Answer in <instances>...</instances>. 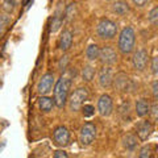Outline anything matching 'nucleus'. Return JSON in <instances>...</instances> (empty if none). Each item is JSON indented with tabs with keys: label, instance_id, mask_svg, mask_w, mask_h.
I'll return each mask as SVG.
<instances>
[{
	"label": "nucleus",
	"instance_id": "f257e3e1",
	"mask_svg": "<svg viewBox=\"0 0 158 158\" xmlns=\"http://www.w3.org/2000/svg\"><path fill=\"white\" fill-rule=\"evenodd\" d=\"M71 81L67 77H62L58 79V82L54 85V106H57L58 108H63L66 106Z\"/></svg>",
	"mask_w": 158,
	"mask_h": 158
},
{
	"label": "nucleus",
	"instance_id": "f03ea898",
	"mask_svg": "<svg viewBox=\"0 0 158 158\" xmlns=\"http://www.w3.org/2000/svg\"><path fill=\"white\" fill-rule=\"evenodd\" d=\"M135 44H136V33L133 31L132 27H125L123 31L120 32L118 36V50L123 54H131L135 49Z\"/></svg>",
	"mask_w": 158,
	"mask_h": 158
},
{
	"label": "nucleus",
	"instance_id": "7ed1b4c3",
	"mask_svg": "<svg viewBox=\"0 0 158 158\" xmlns=\"http://www.w3.org/2000/svg\"><path fill=\"white\" fill-rule=\"evenodd\" d=\"M96 33L102 40H112L117 34V25L110 19H102L98 23Z\"/></svg>",
	"mask_w": 158,
	"mask_h": 158
},
{
	"label": "nucleus",
	"instance_id": "20e7f679",
	"mask_svg": "<svg viewBox=\"0 0 158 158\" xmlns=\"http://www.w3.org/2000/svg\"><path fill=\"white\" fill-rule=\"evenodd\" d=\"M88 99V90L86 87H79L74 91L70 98L67 99V103H69V108L70 111L73 112H77L81 110V107L85 104V102Z\"/></svg>",
	"mask_w": 158,
	"mask_h": 158
},
{
	"label": "nucleus",
	"instance_id": "39448f33",
	"mask_svg": "<svg viewBox=\"0 0 158 158\" xmlns=\"http://www.w3.org/2000/svg\"><path fill=\"white\" fill-rule=\"evenodd\" d=\"M96 138V127L92 123H86L79 132V141L83 146H90Z\"/></svg>",
	"mask_w": 158,
	"mask_h": 158
},
{
	"label": "nucleus",
	"instance_id": "423d86ee",
	"mask_svg": "<svg viewBox=\"0 0 158 158\" xmlns=\"http://www.w3.org/2000/svg\"><path fill=\"white\" fill-rule=\"evenodd\" d=\"M132 62H133V67H135L137 71H144L148 66V62H149V53H148V50H145V49H138V50L135 52V54H133Z\"/></svg>",
	"mask_w": 158,
	"mask_h": 158
},
{
	"label": "nucleus",
	"instance_id": "0eeeda50",
	"mask_svg": "<svg viewBox=\"0 0 158 158\" xmlns=\"http://www.w3.org/2000/svg\"><path fill=\"white\" fill-rule=\"evenodd\" d=\"M54 86V75L53 73H46L44 74V75L41 77V79L38 81L37 83V92L38 95H46V94H49L52 91V88Z\"/></svg>",
	"mask_w": 158,
	"mask_h": 158
},
{
	"label": "nucleus",
	"instance_id": "6e6552de",
	"mask_svg": "<svg viewBox=\"0 0 158 158\" xmlns=\"http://www.w3.org/2000/svg\"><path fill=\"white\" fill-rule=\"evenodd\" d=\"M113 111V102L110 95H102L98 100V112L103 117H108Z\"/></svg>",
	"mask_w": 158,
	"mask_h": 158
},
{
	"label": "nucleus",
	"instance_id": "1a4fd4ad",
	"mask_svg": "<svg viewBox=\"0 0 158 158\" xmlns=\"http://www.w3.org/2000/svg\"><path fill=\"white\" fill-rule=\"evenodd\" d=\"M112 86H115V88L118 91L127 92L132 88V81L125 73H117L116 75H113Z\"/></svg>",
	"mask_w": 158,
	"mask_h": 158
},
{
	"label": "nucleus",
	"instance_id": "9d476101",
	"mask_svg": "<svg viewBox=\"0 0 158 158\" xmlns=\"http://www.w3.org/2000/svg\"><path fill=\"white\" fill-rule=\"evenodd\" d=\"M53 140L58 146H67L70 142V132L66 127H58L53 132Z\"/></svg>",
	"mask_w": 158,
	"mask_h": 158
},
{
	"label": "nucleus",
	"instance_id": "9b49d317",
	"mask_svg": "<svg viewBox=\"0 0 158 158\" xmlns=\"http://www.w3.org/2000/svg\"><path fill=\"white\" fill-rule=\"evenodd\" d=\"M99 59L102 61V63L104 66H112L117 62V54L115 52V49L111 46H104L103 49H100V53H99Z\"/></svg>",
	"mask_w": 158,
	"mask_h": 158
},
{
	"label": "nucleus",
	"instance_id": "f8f14e48",
	"mask_svg": "<svg viewBox=\"0 0 158 158\" xmlns=\"http://www.w3.org/2000/svg\"><path fill=\"white\" fill-rule=\"evenodd\" d=\"M113 70L110 66H103L99 71V85L103 88H110L112 87V82H113Z\"/></svg>",
	"mask_w": 158,
	"mask_h": 158
},
{
	"label": "nucleus",
	"instance_id": "ddd939ff",
	"mask_svg": "<svg viewBox=\"0 0 158 158\" xmlns=\"http://www.w3.org/2000/svg\"><path fill=\"white\" fill-rule=\"evenodd\" d=\"M153 132V124L152 121L149 120H141L140 123H137L136 125V133L138 138H140L141 141H145L149 138V136L152 135Z\"/></svg>",
	"mask_w": 158,
	"mask_h": 158
},
{
	"label": "nucleus",
	"instance_id": "4468645a",
	"mask_svg": "<svg viewBox=\"0 0 158 158\" xmlns=\"http://www.w3.org/2000/svg\"><path fill=\"white\" fill-rule=\"evenodd\" d=\"M73 45V33L70 31H63L58 41V48L62 52H67Z\"/></svg>",
	"mask_w": 158,
	"mask_h": 158
},
{
	"label": "nucleus",
	"instance_id": "2eb2a0df",
	"mask_svg": "<svg viewBox=\"0 0 158 158\" xmlns=\"http://www.w3.org/2000/svg\"><path fill=\"white\" fill-rule=\"evenodd\" d=\"M150 110V103L146 99H138L136 102V115L138 117H145L146 115H149Z\"/></svg>",
	"mask_w": 158,
	"mask_h": 158
},
{
	"label": "nucleus",
	"instance_id": "dca6fc26",
	"mask_svg": "<svg viewBox=\"0 0 158 158\" xmlns=\"http://www.w3.org/2000/svg\"><path fill=\"white\" fill-rule=\"evenodd\" d=\"M112 11L116 15H118V16H124V15L129 12V4L125 0H116L112 4Z\"/></svg>",
	"mask_w": 158,
	"mask_h": 158
},
{
	"label": "nucleus",
	"instance_id": "f3484780",
	"mask_svg": "<svg viewBox=\"0 0 158 158\" xmlns=\"http://www.w3.org/2000/svg\"><path fill=\"white\" fill-rule=\"evenodd\" d=\"M53 107H54V100L52 98L44 95V96H41L38 99V108L41 110V112L49 113L53 110Z\"/></svg>",
	"mask_w": 158,
	"mask_h": 158
},
{
	"label": "nucleus",
	"instance_id": "a211bd4d",
	"mask_svg": "<svg viewBox=\"0 0 158 158\" xmlns=\"http://www.w3.org/2000/svg\"><path fill=\"white\" fill-rule=\"evenodd\" d=\"M62 21H63V11L61 8H58L57 9V12L56 15L53 16V21H52V27H50V31L54 33V32H57L59 28H61L62 25Z\"/></svg>",
	"mask_w": 158,
	"mask_h": 158
},
{
	"label": "nucleus",
	"instance_id": "6ab92c4d",
	"mask_svg": "<svg viewBox=\"0 0 158 158\" xmlns=\"http://www.w3.org/2000/svg\"><path fill=\"white\" fill-rule=\"evenodd\" d=\"M137 137L135 135H127L123 138V146L127 150H135L137 148Z\"/></svg>",
	"mask_w": 158,
	"mask_h": 158
},
{
	"label": "nucleus",
	"instance_id": "aec40b11",
	"mask_svg": "<svg viewBox=\"0 0 158 158\" xmlns=\"http://www.w3.org/2000/svg\"><path fill=\"white\" fill-rule=\"evenodd\" d=\"M99 53H100V48H99L96 44H91L88 45V48L86 49V57L90 61H95V59H99Z\"/></svg>",
	"mask_w": 158,
	"mask_h": 158
},
{
	"label": "nucleus",
	"instance_id": "412c9836",
	"mask_svg": "<svg viewBox=\"0 0 158 158\" xmlns=\"http://www.w3.org/2000/svg\"><path fill=\"white\" fill-rule=\"evenodd\" d=\"M95 77V69L92 66H85L82 70V79L85 82H91Z\"/></svg>",
	"mask_w": 158,
	"mask_h": 158
},
{
	"label": "nucleus",
	"instance_id": "4be33fe9",
	"mask_svg": "<svg viewBox=\"0 0 158 158\" xmlns=\"http://www.w3.org/2000/svg\"><path fill=\"white\" fill-rule=\"evenodd\" d=\"M9 24H11V17L8 15H0V37H3V34L6 33Z\"/></svg>",
	"mask_w": 158,
	"mask_h": 158
},
{
	"label": "nucleus",
	"instance_id": "5701e85b",
	"mask_svg": "<svg viewBox=\"0 0 158 158\" xmlns=\"http://www.w3.org/2000/svg\"><path fill=\"white\" fill-rule=\"evenodd\" d=\"M17 6V2L16 0H3V9H4V12H7V13H12L15 11V8H16Z\"/></svg>",
	"mask_w": 158,
	"mask_h": 158
},
{
	"label": "nucleus",
	"instance_id": "b1692460",
	"mask_svg": "<svg viewBox=\"0 0 158 158\" xmlns=\"http://www.w3.org/2000/svg\"><path fill=\"white\" fill-rule=\"evenodd\" d=\"M148 20H149V23L152 25H157L158 24V7H153L150 9V12L148 13Z\"/></svg>",
	"mask_w": 158,
	"mask_h": 158
},
{
	"label": "nucleus",
	"instance_id": "393cba45",
	"mask_svg": "<svg viewBox=\"0 0 158 158\" xmlns=\"http://www.w3.org/2000/svg\"><path fill=\"white\" fill-rule=\"evenodd\" d=\"M81 110H82V115L85 117H91L95 113V108H94L92 104H83L81 107Z\"/></svg>",
	"mask_w": 158,
	"mask_h": 158
},
{
	"label": "nucleus",
	"instance_id": "a878e982",
	"mask_svg": "<svg viewBox=\"0 0 158 158\" xmlns=\"http://www.w3.org/2000/svg\"><path fill=\"white\" fill-rule=\"evenodd\" d=\"M138 158H152V146L148 145V146L141 148Z\"/></svg>",
	"mask_w": 158,
	"mask_h": 158
},
{
	"label": "nucleus",
	"instance_id": "bb28decb",
	"mask_svg": "<svg viewBox=\"0 0 158 158\" xmlns=\"http://www.w3.org/2000/svg\"><path fill=\"white\" fill-rule=\"evenodd\" d=\"M149 115H152L153 121H156L157 118H158V104H157V102H154V103H153V104L150 106Z\"/></svg>",
	"mask_w": 158,
	"mask_h": 158
},
{
	"label": "nucleus",
	"instance_id": "cd10ccee",
	"mask_svg": "<svg viewBox=\"0 0 158 158\" xmlns=\"http://www.w3.org/2000/svg\"><path fill=\"white\" fill-rule=\"evenodd\" d=\"M73 12H75V4H70V6L66 8V12H65V15H63V16H66L67 20H71L73 16H74Z\"/></svg>",
	"mask_w": 158,
	"mask_h": 158
},
{
	"label": "nucleus",
	"instance_id": "c85d7f7f",
	"mask_svg": "<svg viewBox=\"0 0 158 158\" xmlns=\"http://www.w3.org/2000/svg\"><path fill=\"white\" fill-rule=\"evenodd\" d=\"M150 67H152V73L154 74V75H157V73H158V57H153L152 58Z\"/></svg>",
	"mask_w": 158,
	"mask_h": 158
},
{
	"label": "nucleus",
	"instance_id": "c756f323",
	"mask_svg": "<svg viewBox=\"0 0 158 158\" xmlns=\"http://www.w3.org/2000/svg\"><path fill=\"white\" fill-rule=\"evenodd\" d=\"M152 92H153V98L157 99L158 98V82L154 81L152 85Z\"/></svg>",
	"mask_w": 158,
	"mask_h": 158
},
{
	"label": "nucleus",
	"instance_id": "7c9ffc66",
	"mask_svg": "<svg viewBox=\"0 0 158 158\" xmlns=\"http://www.w3.org/2000/svg\"><path fill=\"white\" fill-rule=\"evenodd\" d=\"M54 158H69V156L65 150H57L54 153Z\"/></svg>",
	"mask_w": 158,
	"mask_h": 158
},
{
	"label": "nucleus",
	"instance_id": "2f4dec72",
	"mask_svg": "<svg viewBox=\"0 0 158 158\" xmlns=\"http://www.w3.org/2000/svg\"><path fill=\"white\" fill-rule=\"evenodd\" d=\"M149 0H133V4H135L136 7H144L148 4Z\"/></svg>",
	"mask_w": 158,
	"mask_h": 158
},
{
	"label": "nucleus",
	"instance_id": "473e14b6",
	"mask_svg": "<svg viewBox=\"0 0 158 158\" xmlns=\"http://www.w3.org/2000/svg\"><path fill=\"white\" fill-rule=\"evenodd\" d=\"M67 61H69V57H67V56H63L62 59H61V62H59V67H61L62 65H63V67H65V65H66Z\"/></svg>",
	"mask_w": 158,
	"mask_h": 158
},
{
	"label": "nucleus",
	"instance_id": "72a5a7b5",
	"mask_svg": "<svg viewBox=\"0 0 158 158\" xmlns=\"http://www.w3.org/2000/svg\"><path fill=\"white\" fill-rule=\"evenodd\" d=\"M108 2H112V0H108Z\"/></svg>",
	"mask_w": 158,
	"mask_h": 158
}]
</instances>
